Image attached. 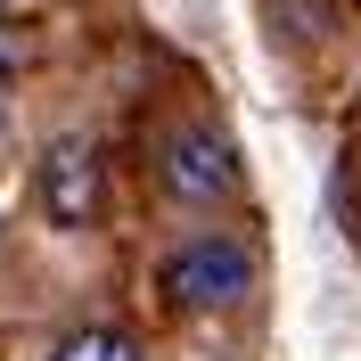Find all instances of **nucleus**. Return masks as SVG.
Masks as SVG:
<instances>
[{"label": "nucleus", "mask_w": 361, "mask_h": 361, "mask_svg": "<svg viewBox=\"0 0 361 361\" xmlns=\"http://www.w3.org/2000/svg\"><path fill=\"white\" fill-rule=\"evenodd\" d=\"M157 180H164V197H180V205L238 197V148H230V132H214V123H180V132H164Z\"/></svg>", "instance_id": "2"}, {"label": "nucleus", "mask_w": 361, "mask_h": 361, "mask_svg": "<svg viewBox=\"0 0 361 361\" xmlns=\"http://www.w3.org/2000/svg\"><path fill=\"white\" fill-rule=\"evenodd\" d=\"M157 288H164L173 312H230V304L255 288V255L238 247V238H214V230H205V238H180V247L164 255Z\"/></svg>", "instance_id": "1"}, {"label": "nucleus", "mask_w": 361, "mask_h": 361, "mask_svg": "<svg viewBox=\"0 0 361 361\" xmlns=\"http://www.w3.org/2000/svg\"><path fill=\"white\" fill-rule=\"evenodd\" d=\"M49 361H148L123 329H74V337L49 345Z\"/></svg>", "instance_id": "4"}, {"label": "nucleus", "mask_w": 361, "mask_h": 361, "mask_svg": "<svg viewBox=\"0 0 361 361\" xmlns=\"http://www.w3.org/2000/svg\"><path fill=\"white\" fill-rule=\"evenodd\" d=\"M99 197H107L99 148H90V140H58V148L42 157V214L58 230H90L99 222Z\"/></svg>", "instance_id": "3"}]
</instances>
